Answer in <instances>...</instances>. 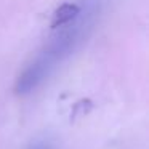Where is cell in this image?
Masks as SVG:
<instances>
[{
    "mask_svg": "<svg viewBox=\"0 0 149 149\" xmlns=\"http://www.w3.org/2000/svg\"><path fill=\"white\" fill-rule=\"evenodd\" d=\"M34 149H48V148H47L45 144H39V146H36Z\"/></svg>",
    "mask_w": 149,
    "mask_h": 149,
    "instance_id": "3",
    "label": "cell"
},
{
    "mask_svg": "<svg viewBox=\"0 0 149 149\" xmlns=\"http://www.w3.org/2000/svg\"><path fill=\"white\" fill-rule=\"evenodd\" d=\"M90 18H88V15L85 16L84 10H82L80 15L72 23L58 27L59 32L52 37V40L45 45V48L19 74L16 84H15L16 95L26 96V95L32 93L34 90H37L53 74V71L79 48V45L87 37V31L90 29Z\"/></svg>",
    "mask_w": 149,
    "mask_h": 149,
    "instance_id": "1",
    "label": "cell"
},
{
    "mask_svg": "<svg viewBox=\"0 0 149 149\" xmlns=\"http://www.w3.org/2000/svg\"><path fill=\"white\" fill-rule=\"evenodd\" d=\"M80 11H82V7H79L74 2H66V3L59 5V8L53 15L52 27L53 29H58V27H63L66 24L72 23L80 15Z\"/></svg>",
    "mask_w": 149,
    "mask_h": 149,
    "instance_id": "2",
    "label": "cell"
}]
</instances>
